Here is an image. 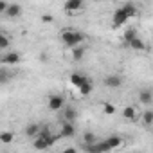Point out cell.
Here are the masks:
<instances>
[{
	"label": "cell",
	"mask_w": 153,
	"mask_h": 153,
	"mask_svg": "<svg viewBox=\"0 0 153 153\" xmlns=\"http://www.w3.org/2000/svg\"><path fill=\"white\" fill-rule=\"evenodd\" d=\"M137 15V7L133 6V4H124V6H121L119 9H115V13H114V16H112V25L114 27H121V25H124L130 18H133Z\"/></svg>",
	"instance_id": "6da1fadb"
},
{
	"label": "cell",
	"mask_w": 153,
	"mask_h": 153,
	"mask_svg": "<svg viewBox=\"0 0 153 153\" xmlns=\"http://www.w3.org/2000/svg\"><path fill=\"white\" fill-rule=\"evenodd\" d=\"M59 38H61V42L67 45V47H76V45H79L81 42H83V34L79 33V31H76V29H65V31H61V34H59Z\"/></svg>",
	"instance_id": "7a4b0ae2"
},
{
	"label": "cell",
	"mask_w": 153,
	"mask_h": 153,
	"mask_svg": "<svg viewBox=\"0 0 153 153\" xmlns=\"http://www.w3.org/2000/svg\"><path fill=\"white\" fill-rule=\"evenodd\" d=\"M58 137H59V133L51 135V137H36V139H33V146L36 149H49V148H52V144L56 142Z\"/></svg>",
	"instance_id": "3957f363"
},
{
	"label": "cell",
	"mask_w": 153,
	"mask_h": 153,
	"mask_svg": "<svg viewBox=\"0 0 153 153\" xmlns=\"http://www.w3.org/2000/svg\"><path fill=\"white\" fill-rule=\"evenodd\" d=\"M47 106L51 112H59L65 108V97L59 96V94H51L49 96V101H47Z\"/></svg>",
	"instance_id": "277c9868"
},
{
	"label": "cell",
	"mask_w": 153,
	"mask_h": 153,
	"mask_svg": "<svg viewBox=\"0 0 153 153\" xmlns=\"http://www.w3.org/2000/svg\"><path fill=\"white\" fill-rule=\"evenodd\" d=\"M83 9V0H67L63 4V11L67 15H74V13H79Z\"/></svg>",
	"instance_id": "5b68a950"
},
{
	"label": "cell",
	"mask_w": 153,
	"mask_h": 153,
	"mask_svg": "<svg viewBox=\"0 0 153 153\" xmlns=\"http://www.w3.org/2000/svg\"><path fill=\"white\" fill-rule=\"evenodd\" d=\"M87 151H92V153H105V151H112V148H110V144L106 142V139H99L97 142H94V144H88L87 146Z\"/></svg>",
	"instance_id": "8992f818"
},
{
	"label": "cell",
	"mask_w": 153,
	"mask_h": 153,
	"mask_svg": "<svg viewBox=\"0 0 153 153\" xmlns=\"http://www.w3.org/2000/svg\"><path fill=\"white\" fill-rule=\"evenodd\" d=\"M74 135H76V126H74V123L63 121V124L59 126V137H63V139H72Z\"/></svg>",
	"instance_id": "52a82bcc"
},
{
	"label": "cell",
	"mask_w": 153,
	"mask_h": 153,
	"mask_svg": "<svg viewBox=\"0 0 153 153\" xmlns=\"http://www.w3.org/2000/svg\"><path fill=\"white\" fill-rule=\"evenodd\" d=\"M20 52H16V51H11V52H4V56H2V65H11V67H15V65H18L20 63Z\"/></svg>",
	"instance_id": "ba28073f"
},
{
	"label": "cell",
	"mask_w": 153,
	"mask_h": 153,
	"mask_svg": "<svg viewBox=\"0 0 153 153\" xmlns=\"http://www.w3.org/2000/svg\"><path fill=\"white\" fill-rule=\"evenodd\" d=\"M103 83L108 88H119L123 85V78H121V76H117V74H110V76H106V78H105Z\"/></svg>",
	"instance_id": "9c48e42d"
},
{
	"label": "cell",
	"mask_w": 153,
	"mask_h": 153,
	"mask_svg": "<svg viewBox=\"0 0 153 153\" xmlns=\"http://www.w3.org/2000/svg\"><path fill=\"white\" fill-rule=\"evenodd\" d=\"M88 78H85L83 74H78V72H72L70 76H68V81H70V85L72 87H76V88H79L85 81H87Z\"/></svg>",
	"instance_id": "30bf717a"
},
{
	"label": "cell",
	"mask_w": 153,
	"mask_h": 153,
	"mask_svg": "<svg viewBox=\"0 0 153 153\" xmlns=\"http://www.w3.org/2000/svg\"><path fill=\"white\" fill-rule=\"evenodd\" d=\"M139 101H140L144 106H149V105L153 103V92L148 90V88L140 90V92H139Z\"/></svg>",
	"instance_id": "8fae6325"
},
{
	"label": "cell",
	"mask_w": 153,
	"mask_h": 153,
	"mask_svg": "<svg viewBox=\"0 0 153 153\" xmlns=\"http://www.w3.org/2000/svg\"><path fill=\"white\" fill-rule=\"evenodd\" d=\"M78 119V110L74 106H65L63 108V121H70V123H76Z\"/></svg>",
	"instance_id": "7c38bea8"
},
{
	"label": "cell",
	"mask_w": 153,
	"mask_h": 153,
	"mask_svg": "<svg viewBox=\"0 0 153 153\" xmlns=\"http://www.w3.org/2000/svg\"><path fill=\"white\" fill-rule=\"evenodd\" d=\"M4 15H7L9 18H18L22 15V6L20 4H9V7H7V11Z\"/></svg>",
	"instance_id": "4fadbf2b"
},
{
	"label": "cell",
	"mask_w": 153,
	"mask_h": 153,
	"mask_svg": "<svg viewBox=\"0 0 153 153\" xmlns=\"http://www.w3.org/2000/svg\"><path fill=\"white\" fill-rule=\"evenodd\" d=\"M106 142L110 144L112 149H119V148L124 146V140H123L119 135H110V137H106Z\"/></svg>",
	"instance_id": "5bb4252c"
},
{
	"label": "cell",
	"mask_w": 153,
	"mask_h": 153,
	"mask_svg": "<svg viewBox=\"0 0 153 153\" xmlns=\"http://www.w3.org/2000/svg\"><path fill=\"white\" fill-rule=\"evenodd\" d=\"M40 130H42V126H40V124L31 123V124L25 128V135H27L29 139H36V137H38V133H40Z\"/></svg>",
	"instance_id": "9a60e30c"
},
{
	"label": "cell",
	"mask_w": 153,
	"mask_h": 153,
	"mask_svg": "<svg viewBox=\"0 0 153 153\" xmlns=\"http://www.w3.org/2000/svg\"><path fill=\"white\" fill-rule=\"evenodd\" d=\"M140 123L144 126H151L153 124V110H142L140 114Z\"/></svg>",
	"instance_id": "2e32d148"
},
{
	"label": "cell",
	"mask_w": 153,
	"mask_h": 153,
	"mask_svg": "<svg viewBox=\"0 0 153 153\" xmlns=\"http://www.w3.org/2000/svg\"><path fill=\"white\" fill-rule=\"evenodd\" d=\"M123 117L130 119V121H137V108L135 106H126L123 110Z\"/></svg>",
	"instance_id": "e0dca14e"
},
{
	"label": "cell",
	"mask_w": 153,
	"mask_h": 153,
	"mask_svg": "<svg viewBox=\"0 0 153 153\" xmlns=\"http://www.w3.org/2000/svg\"><path fill=\"white\" fill-rule=\"evenodd\" d=\"M83 56H85V49H83V47H79V45L72 47V59H74V61H81Z\"/></svg>",
	"instance_id": "ac0fdd59"
},
{
	"label": "cell",
	"mask_w": 153,
	"mask_h": 153,
	"mask_svg": "<svg viewBox=\"0 0 153 153\" xmlns=\"http://www.w3.org/2000/svg\"><path fill=\"white\" fill-rule=\"evenodd\" d=\"M128 45H130V49H133V51H146V45H144V42H142L139 36H137V38H133Z\"/></svg>",
	"instance_id": "d6986e66"
},
{
	"label": "cell",
	"mask_w": 153,
	"mask_h": 153,
	"mask_svg": "<svg viewBox=\"0 0 153 153\" xmlns=\"http://www.w3.org/2000/svg\"><path fill=\"white\" fill-rule=\"evenodd\" d=\"M78 90H79V94H81V96H88V94L92 92V81H90V79H87V81L78 88Z\"/></svg>",
	"instance_id": "ffe728a7"
},
{
	"label": "cell",
	"mask_w": 153,
	"mask_h": 153,
	"mask_svg": "<svg viewBox=\"0 0 153 153\" xmlns=\"http://www.w3.org/2000/svg\"><path fill=\"white\" fill-rule=\"evenodd\" d=\"M13 139H15V133H11V131H2L0 133V142H4V144L13 142Z\"/></svg>",
	"instance_id": "44dd1931"
},
{
	"label": "cell",
	"mask_w": 153,
	"mask_h": 153,
	"mask_svg": "<svg viewBox=\"0 0 153 153\" xmlns=\"http://www.w3.org/2000/svg\"><path fill=\"white\" fill-rule=\"evenodd\" d=\"M123 38H124V42H126V43H130L133 38H137V31H135L133 27H130V29H126V33H124V36H123Z\"/></svg>",
	"instance_id": "7402d4cb"
},
{
	"label": "cell",
	"mask_w": 153,
	"mask_h": 153,
	"mask_svg": "<svg viewBox=\"0 0 153 153\" xmlns=\"http://www.w3.org/2000/svg\"><path fill=\"white\" fill-rule=\"evenodd\" d=\"M83 140H85V144L88 146V144H94V142H97L99 139L92 133V131H85V135H83Z\"/></svg>",
	"instance_id": "603a6c76"
},
{
	"label": "cell",
	"mask_w": 153,
	"mask_h": 153,
	"mask_svg": "<svg viewBox=\"0 0 153 153\" xmlns=\"http://www.w3.org/2000/svg\"><path fill=\"white\" fill-rule=\"evenodd\" d=\"M7 49H9V38L6 34H2V36H0V51L7 52Z\"/></svg>",
	"instance_id": "cb8c5ba5"
},
{
	"label": "cell",
	"mask_w": 153,
	"mask_h": 153,
	"mask_svg": "<svg viewBox=\"0 0 153 153\" xmlns=\"http://www.w3.org/2000/svg\"><path fill=\"white\" fill-rule=\"evenodd\" d=\"M103 108H105V112H106V114H114V112H115V106H114V105H110V103H105V105H103Z\"/></svg>",
	"instance_id": "d4e9b609"
},
{
	"label": "cell",
	"mask_w": 153,
	"mask_h": 153,
	"mask_svg": "<svg viewBox=\"0 0 153 153\" xmlns=\"http://www.w3.org/2000/svg\"><path fill=\"white\" fill-rule=\"evenodd\" d=\"M7 7H9V4L6 2V0H0V13H6Z\"/></svg>",
	"instance_id": "484cf974"
},
{
	"label": "cell",
	"mask_w": 153,
	"mask_h": 153,
	"mask_svg": "<svg viewBox=\"0 0 153 153\" xmlns=\"http://www.w3.org/2000/svg\"><path fill=\"white\" fill-rule=\"evenodd\" d=\"M42 20H43V22H52V18H51V16H42Z\"/></svg>",
	"instance_id": "4316f807"
}]
</instances>
